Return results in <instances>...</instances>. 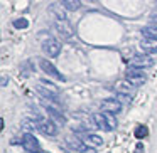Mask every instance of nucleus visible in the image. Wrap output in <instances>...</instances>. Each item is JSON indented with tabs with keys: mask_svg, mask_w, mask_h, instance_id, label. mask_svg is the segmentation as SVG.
I'll use <instances>...</instances> for the list:
<instances>
[{
	"mask_svg": "<svg viewBox=\"0 0 157 153\" xmlns=\"http://www.w3.org/2000/svg\"><path fill=\"white\" fill-rule=\"evenodd\" d=\"M142 34L145 39H154V41H157V29L155 27H150V25H147V27L142 29Z\"/></svg>",
	"mask_w": 157,
	"mask_h": 153,
	"instance_id": "dca6fc26",
	"label": "nucleus"
},
{
	"mask_svg": "<svg viewBox=\"0 0 157 153\" xmlns=\"http://www.w3.org/2000/svg\"><path fill=\"white\" fill-rule=\"evenodd\" d=\"M37 39H39V42H41V46H42V51H44L49 57L59 56V52H61V44H59L49 32H44V31L39 32Z\"/></svg>",
	"mask_w": 157,
	"mask_h": 153,
	"instance_id": "f257e3e1",
	"label": "nucleus"
},
{
	"mask_svg": "<svg viewBox=\"0 0 157 153\" xmlns=\"http://www.w3.org/2000/svg\"><path fill=\"white\" fill-rule=\"evenodd\" d=\"M142 151H144V145H142V143H139L137 148H135V153H142Z\"/></svg>",
	"mask_w": 157,
	"mask_h": 153,
	"instance_id": "4be33fe9",
	"label": "nucleus"
},
{
	"mask_svg": "<svg viewBox=\"0 0 157 153\" xmlns=\"http://www.w3.org/2000/svg\"><path fill=\"white\" fill-rule=\"evenodd\" d=\"M39 66H41V69L46 72V74H49L51 78L58 79V81H64V76L61 74V72L58 71V67H56L54 64H52L51 61H48V59H39Z\"/></svg>",
	"mask_w": 157,
	"mask_h": 153,
	"instance_id": "20e7f679",
	"label": "nucleus"
},
{
	"mask_svg": "<svg viewBox=\"0 0 157 153\" xmlns=\"http://www.w3.org/2000/svg\"><path fill=\"white\" fill-rule=\"evenodd\" d=\"M93 119H95L96 126H98L100 129L110 131V126H108V123H106V119H105V116H103V113H95V115H93Z\"/></svg>",
	"mask_w": 157,
	"mask_h": 153,
	"instance_id": "4468645a",
	"label": "nucleus"
},
{
	"mask_svg": "<svg viewBox=\"0 0 157 153\" xmlns=\"http://www.w3.org/2000/svg\"><path fill=\"white\" fill-rule=\"evenodd\" d=\"M83 141H85L88 146H93V148H98V146H101V145H103V140L100 138L98 135L91 133V131H90L88 135H86L85 138H83Z\"/></svg>",
	"mask_w": 157,
	"mask_h": 153,
	"instance_id": "ddd939ff",
	"label": "nucleus"
},
{
	"mask_svg": "<svg viewBox=\"0 0 157 153\" xmlns=\"http://www.w3.org/2000/svg\"><path fill=\"white\" fill-rule=\"evenodd\" d=\"M22 146H24V150L29 153H39L41 151V145H39V141L36 140V136L32 135V133H24V136H22Z\"/></svg>",
	"mask_w": 157,
	"mask_h": 153,
	"instance_id": "39448f33",
	"label": "nucleus"
},
{
	"mask_svg": "<svg viewBox=\"0 0 157 153\" xmlns=\"http://www.w3.org/2000/svg\"><path fill=\"white\" fill-rule=\"evenodd\" d=\"M27 25H29L27 19H15L14 20V27L15 29H25Z\"/></svg>",
	"mask_w": 157,
	"mask_h": 153,
	"instance_id": "aec40b11",
	"label": "nucleus"
},
{
	"mask_svg": "<svg viewBox=\"0 0 157 153\" xmlns=\"http://www.w3.org/2000/svg\"><path fill=\"white\" fill-rule=\"evenodd\" d=\"M86 153H95V150H91V148H90V150H88V151H86Z\"/></svg>",
	"mask_w": 157,
	"mask_h": 153,
	"instance_id": "b1692460",
	"label": "nucleus"
},
{
	"mask_svg": "<svg viewBox=\"0 0 157 153\" xmlns=\"http://www.w3.org/2000/svg\"><path fill=\"white\" fill-rule=\"evenodd\" d=\"M125 81H128L133 88H139L145 82V74L140 69H128V72L125 74Z\"/></svg>",
	"mask_w": 157,
	"mask_h": 153,
	"instance_id": "423d86ee",
	"label": "nucleus"
},
{
	"mask_svg": "<svg viewBox=\"0 0 157 153\" xmlns=\"http://www.w3.org/2000/svg\"><path fill=\"white\" fill-rule=\"evenodd\" d=\"M115 91H117V94H120V96L132 98V96H133V91H135V88H133V86L130 84L128 81H118V82L115 84Z\"/></svg>",
	"mask_w": 157,
	"mask_h": 153,
	"instance_id": "9d476101",
	"label": "nucleus"
},
{
	"mask_svg": "<svg viewBox=\"0 0 157 153\" xmlns=\"http://www.w3.org/2000/svg\"><path fill=\"white\" fill-rule=\"evenodd\" d=\"M61 4H63V7L69 12H76L81 7V2H78V0H63Z\"/></svg>",
	"mask_w": 157,
	"mask_h": 153,
	"instance_id": "2eb2a0df",
	"label": "nucleus"
},
{
	"mask_svg": "<svg viewBox=\"0 0 157 153\" xmlns=\"http://www.w3.org/2000/svg\"><path fill=\"white\" fill-rule=\"evenodd\" d=\"M101 109L106 113H118L122 109V103L118 101L117 98H108V99H103L101 101Z\"/></svg>",
	"mask_w": 157,
	"mask_h": 153,
	"instance_id": "1a4fd4ad",
	"label": "nucleus"
},
{
	"mask_svg": "<svg viewBox=\"0 0 157 153\" xmlns=\"http://www.w3.org/2000/svg\"><path fill=\"white\" fill-rule=\"evenodd\" d=\"M37 123H39V131H42L44 135H48V136H54L56 133H58V126H56L54 123L51 121V119L42 118L41 121H37Z\"/></svg>",
	"mask_w": 157,
	"mask_h": 153,
	"instance_id": "9b49d317",
	"label": "nucleus"
},
{
	"mask_svg": "<svg viewBox=\"0 0 157 153\" xmlns=\"http://www.w3.org/2000/svg\"><path fill=\"white\" fill-rule=\"evenodd\" d=\"M147 135H149V129H147L145 126H139V128L135 129V138H139V140L145 138Z\"/></svg>",
	"mask_w": 157,
	"mask_h": 153,
	"instance_id": "6ab92c4d",
	"label": "nucleus"
},
{
	"mask_svg": "<svg viewBox=\"0 0 157 153\" xmlns=\"http://www.w3.org/2000/svg\"><path fill=\"white\" fill-rule=\"evenodd\" d=\"M41 84L44 86L46 89H49V91H51V93H54V94H58V96H59V89L56 88V86L52 84V82H49L48 79H41Z\"/></svg>",
	"mask_w": 157,
	"mask_h": 153,
	"instance_id": "a211bd4d",
	"label": "nucleus"
},
{
	"mask_svg": "<svg viewBox=\"0 0 157 153\" xmlns=\"http://www.w3.org/2000/svg\"><path fill=\"white\" fill-rule=\"evenodd\" d=\"M149 25H150V27H155V29H157V14L150 17V22H149Z\"/></svg>",
	"mask_w": 157,
	"mask_h": 153,
	"instance_id": "412c9836",
	"label": "nucleus"
},
{
	"mask_svg": "<svg viewBox=\"0 0 157 153\" xmlns=\"http://www.w3.org/2000/svg\"><path fill=\"white\" fill-rule=\"evenodd\" d=\"M154 62H155V61H154L152 56L137 54V56H133V57L130 59V67H132V69H140V71H144V69H147V67H152Z\"/></svg>",
	"mask_w": 157,
	"mask_h": 153,
	"instance_id": "7ed1b4c3",
	"label": "nucleus"
},
{
	"mask_svg": "<svg viewBox=\"0 0 157 153\" xmlns=\"http://www.w3.org/2000/svg\"><path fill=\"white\" fill-rule=\"evenodd\" d=\"M7 81H9L7 76H4V78H2V86H7Z\"/></svg>",
	"mask_w": 157,
	"mask_h": 153,
	"instance_id": "5701e85b",
	"label": "nucleus"
},
{
	"mask_svg": "<svg viewBox=\"0 0 157 153\" xmlns=\"http://www.w3.org/2000/svg\"><path fill=\"white\" fill-rule=\"evenodd\" d=\"M54 29L63 39H69L73 37V27L69 25V22H61V20H54Z\"/></svg>",
	"mask_w": 157,
	"mask_h": 153,
	"instance_id": "0eeeda50",
	"label": "nucleus"
},
{
	"mask_svg": "<svg viewBox=\"0 0 157 153\" xmlns=\"http://www.w3.org/2000/svg\"><path fill=\"white\" fill-rule=\"evenodd\" d=\"M103 116H105L106 123H108V126H110V131H112V129H115L117 128V118H115V115H113V113L103 111Z\"/></svg>",
	"mask_w": 157,
	"mask_h": 153,
	"instance_id": "f3484780",
	"label": "nucleus"
},
{
	"mask_svg": "<svg viewBox=\"0 0 157 153\" xmlns=\"http://www.w3.org/2000/svg\"><path fill=\"white\" fill-rule=\"evenodd\" d=\"M140 49L144 51V54L147 56H152L157 52V41H154V39H145L142 37V41H140Z\"/></svg>",
	"mask_w": 157,
	"mask_h": 153,
	"instance_id": "f8f14e48",
	"label": "nucleus"
},
{
	"mask_svg": "<svg viewBox=\"0 0 157 153\" xmlns=\"http://www.w3.org/2000/svg\"><path fill=\"white\" fill-rule=\"evenodd\" d=\"M64 145L68 146V150L73 153H86L90 150V146L86 145L79 136H66Z\"/></svg>",
	"mask_w": 157,
	"mask_h": 153,
	"instance_id": "f03ea898",
	"label": "nucleus"
},
{
	"mask_svg": "<svg viewBox=\"0 0 157 153\" xmlns=\"http://www.w3.org/2000/svg\"><path fill=\"white\" fill-rule=\"evenodd\" d=\"M49 12L56 17V20H61V22H68V17H66V9L63 7L61 2H54V4L49 5Z\"/></svg>",
	"mask_w": 157,
	"mask_h": 153,
	"instance_id": "6e6552de",
	"label": "nucleus"
}]
</instances>
